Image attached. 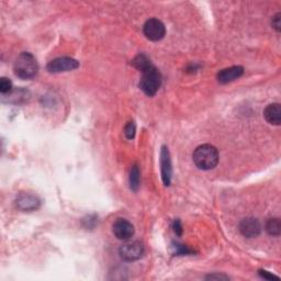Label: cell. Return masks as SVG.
I'll list each match as a JSON object with an SVG mask.
<instances>
[{
    "mask_svg": "<svg viewBox=\"0 0 281 281\" xmlns=\"http://www.w3.org/2000/svg\"><path fill=\"white\" fill-rule=\"evenodd\" d=\"M194 163L199 169L210 170L216 167L218 163V152L216 147L210 144L198 146L193 155Z\"/></svg>",
    "mask_w": 281,
    "mask_h": 281,
    "instance_id": "1",
    "label": "cell"
},
{
    "mask_svg": "<svg viewBox=\"0 0 281 281\" xmlns=\"http://www.w3.org/2000/svg\"><path fill=\"white\" fill-rule=\"evenodd\" d=\"M13 72L21 79H32L39 72L38 61L31 53L23 52L16 58L13 64Z\"/></svg>",
    "mask_w": 281,
    "mask_h": 281,
    "instance_id": "2",
    "label": "cell"
},
{
    "mask_svg": "<svg viewBox=\"0 0 281 281\" xmlns=\"http://www.w3.org/2000/svg\"><path fill=\"white\" fill-rule=\"evenodd\" d=\"M161 85L162 75L153 64L142 72L140 88L144 93L149 96V97H153L159 91Z\"/></svg>",
    "mask_w": 281,
    "mask_h": 281,
    "instance_id": "3",
    "label": "cell"
},
{
    "mask_svg": "<svg viewBox=\"0 0 281 281\" xmlns=\"http://www.w3.org/2000/svg\"><path fill=\"white\" fill-rule=\"evenodd\" d=\"M143 32L150 41H161L166 36V28L159 19H149L143 26Z\"/></svg>",
    "mask_w": 281,
    "mask_h": 281,
    "instance_id": "4",
    "label": "cell"
},
{
    "mask_svg": "<svg viewBox=\"0 0 281 281\" xmlns=\"http://www.w3.org/2000/svg\"><path fill=\"white\" fill-rule=\"evenodd\" d=\"M79 67V61L74 59L72 57H57L55 59L51 60L47 64L46 68L50 73H63V72H71L76 70Z\"/></svg>",
    "mask_w": 281,
    "mask_h": 281,
    "instance_id": "5",
    "label": "cell"
},
{
    "mask_svg": "<svg viewBox=\"0 0 281 281\" xmlns=\"http://www.w3.org/2000/svg\"><path fill=\"white\" fill-rule=\"evenodd\" d=\"M120 256L126 262H134L140 259L144 254V246L141 242H130L121 246Z\"/></svg>",
    "mask_w": 281,
    "mask_h": 281,
    "instance_id": "6",
    "label": "cell"
},
{
    "mask_svg": "<svg viewBox=\"0 0 281 281\" xmlns=\"http://www.w3.org/2000/svg\"><path fill=\"white\" fill-rule=\"evenodd\" d=\"M113 234L121 241H128L134 235V226L126 218H118L113 224Z\"/></svg>",
    "mask_w": 281,
    "mask_h": 281,
    "instance_id": "7",
    "label": "cell"
},
{
    "mask_svg": "<svg viewBox=\"0 0 281 281\" xmlns=\"http://www.w3.org/2000/svg\"><path fill=\"white\" fill-rule=\"evenodd\" d=\"M239 231L245 237H257L262 231V225L255 217H246L239 223Z\"/></svg>",
    "mask_w": 281,
    "mask_h": 281,
    "instance_id": "8",
    "label": "cell"
},
{
    "mask_svg": "<svg viewBox=\"0 0 281 281\" xmlns=\"http://www.w3.org/2000/svg\"><path fill=\"white\" fill-rule=\"evenodd\" d=\"M161 169H162V178L165 186H169L171 181V161L169 150L166 146H163L161 154Z\"/></svg>",
    "mask_w": 281,
    "mask_h": 281,
    "instance_id": "9",
    "label": "cell"
},
{
    "mask_svg": "<svg viewBox=\"0 0 281 281\" xmlns=\"http://www.w3.org/2000/svg\"><path fill=\"white\" fill-rule=\"evenodd\" d=\"M40 199L36 196L30 194H21L19 195L16 204L17 207L22 211H33L40 207Z\"/></svg>",
    "mask_w": 281,
    "mask_h": 281,
    "instance_id": "10",
    "label": "cell"
},
{
    "mask_svg": "<svg viewBox=\"0 0 281 281\" xmlns=\"http://www.w3.org/2000/svg\"><path fill=\"white\" fill-rule=\"evenodd\" d=\"M244 73V68L242 66H232L222 70L217 74V80L221 84H228L231 81L239 78Z\"/></svg>",
    "mask_w": 281,
    "mask_h": 281,
    "instance_id": "11",
    "label": "cell"
},
{
    "mask_svg": "<svg viewBox=\"0 0 281 281\" xmlns=\"http://www.w3.org/2000/svg\"><path fill=\"white\" fill-rule=\"evenodd\" d=\"M264 116L266 121L272 126H280L281 123V107L279 104H271L265 109Z\"/></svg>",
    "mask_w": 281,
    "mask_h": 281,
    "instance_id": "12",
    "label": "cell"
},
{
    "mask_svg": "<svg viewBox=\"0 0 281 281\" xmlns=\"http://www.w3.org/2000/svg\"><path fill=\"white\" fill-rule=\"evenodd\" d=\"M141 181V173L138 165H133L131 168V173H130V187L133 191H138L140 188Z\"/></svg>",
    "mask_w": 281,
    "mask_h": 281,
    "instance_id": "13",
    "label": "cell"
},
{
    "mask_svg": "<svg viewBox=\"0 0 281 281\" xmlns=\"http://www.w3.org/2000/svg\"><path fill=\"white\" fill-rule=\"evenodd\" d=\"M266 231L271 236H279L281 233V223L279 218H270V220L266 223Z\"/></svg>",
    "mask_w": 281,
    "mask_h": 281,
    "instance_id": "14",
    "label": "cell"
},
{
    "mask_svg": "<svg viewBox=\"0 0 281 281\" xmlns=\"http://www.w3.org/2000/svg\"><path fill=\"white\" fill-rule=\"evenodd\" d=\"M132 65L136 68V70H139L140 72H143L144 70H146L147 67L152 65V63H150L149 58L146 55H144V54H140V55H138L132 60Z\"/></svg>",
    "mask_w": 281,
    "mask_h": 281,
    "instance_id": "15",
    "label": "cell"
},
{
    "mask_svg": "<svg viewBox=\"0 0 281 281\" xmlns=\"http://www.w3.org/2000/svg\"><path fill=\"white\" fill-rule=\"evenodd\" d=\"M11 90H12L11 80L6 78V77H3L2 79H0V91H2V93L3 95L10 93Z\"/></svg>",
    "mask_w": 281,
    "mask_h": 281,
    "instance_id": "16",
    "label": "cell"
},
{
    "mask_svg": "<svg viewBox=\"0 0 281 281\" xmlns=\"http://www.w3.org/2000/svg\"><path fill=\"white\" fill-rule=\"evenodd\" d=\"M174 248H175V254H177V255H190V254L195 253V251L190 249L188 246L181 245V244H175Z\"/></svg>",
    "mask_w": 281,
    "mask_h": 281,
    "instance_id": "17",
    "label": "cell"
},
{
    "mask_svg": "<svg viewBox=\"0 0 281 281\" xmlns=\"http://www.w3.org/2000/svg\"><path fill=\"white\" fill-rule=\"evenodd\" d=\"M135 132H136V128H135L134 122H129L124 128V134L127 136V139L133 140L135 136Z\"/></svg>",
    "mask_w": 281,
    "mask_h": 281,
    "instance_id": "18",
    "label": "cell"
},
{
    "mask_svg": "<svg viewBox=\"0 0 281 281\" xmlns=\"http://www.w3.org/2000/svg\"><path fill=\"white\" fill-rule=\"evenodd\" d=\"M280 17H281V13L278 12L277 15L272 18V21H271L273 29H276V31H278V32H280V30H281V19H280Z\"/></svg>",
    "mask_w": 281,
    "mask_h": 281,
    "instance_id": "19",
    "label": "cell"
},
{
    "mask_svg": "<svg viewBox=\"0 0 281 281\" xmlns=\"http://www.w3.org/2000/svg\"><path fill=\"white\" fill-rule=\"evenodd\" d=\"M259 275L262 276L264 279H267V280H272V279L278 280L279 279V277L272 275V273L266 271V270H259Z\"/></svg>",
    "mask_w": 281,
    "mask_h": 281,
    "instance_id": "20",
    "label": "cell"
},
{
    "mask_svg": "<svg viewBox=\"0 0 281 281\" xmlns=\"http://www.w3.org/2000/svg\"><path fill=\"white\" fill-rule=\"evenodd\" d=\"M174 232L179 236L182 234V226H181V223L179 220H176L174 222Z\"/></svg>",
    "mask_w": 281,
    "mask_h": 281,
    "instance_id": "21",
    "label": "cell"
},
{
    "mask_svg": "<svg viewBox=\"0 0 281 281\" xmlns=\"http://www.w3.org/2000/svg\"><path fill=\"white\" fill-rule=\"evenodd\" d=\"M207 279L209 280H214V279H220V280H228L229 277H226V276H223V275H210L207 277Z\"/></svg>",
    "mask_w": 281,
    "mask_h": 281,
    "instance_id": "22",
    "label": "cell"
}]
</instances>
